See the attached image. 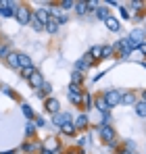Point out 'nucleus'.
I'll return each mask as SVG.
<instances>
[{"label":"nucleus","mask_w":146,"mask_h":154,"mask_svg":"<svg viewBox=\"0 0 146 154\" xmlns=\"http://www.w3.org/2000/svg\"><path fill=\"white\" fill-rule=\"evenodd\" d=\"M36 71H38V69H36V67L31 65V67H27V69H21V75H23L25 79H29V77H31L33 73H36Z\"/></svg>","instance_id":"nucleus-30"},{"label":"nucleus","mask_w":146,"mask_h":154,"mask_svg":"<svg viewBox=\"0 0 146 154\" xmlns=\"http://www.w3.org/2000/svg\"><path fill=\"white\" fill-rule=\"evenodd\" d=\"M33 133H36V125L27 121V125H25V135H27V137H33Z\"/></svg>","instance_id":"nucleus-32"},{"label":"nucleus","mask_w":146,"mask_h":154,"mask_svg":"<svg viewBox=\"0 0 146 154\" xmlns=\"http://www.w3.org/2000/svg\"><path fill=\"white\" fill-rule=\"evenodd\" d=\"M104 25L109 27L111 31H119V29H121V25H119V21H117L115 17H109V19L104 21Z\"/></svg>","instance_id":"nucleus-20"},{"label":"nucleus","mask_w":146,"mask_h":154,"mask_svg":"<svg viewBox=\"0 0 146 154\" xmlns=\"http://www.w3.org/2000/svg\"><path fill=\"white\" fill-rule=\"evenodd\" d=\"M0 154H15V150H6V152H0Z\"/></svg>","instance_id":"nucleus-46"},{"label":"nucleus","mask_w":146,"mask_h":154,"mask_svg":"<svg viewBox=\"0 0 146 154\" xmlns=\"http://www.w3.org/2000/svg\"><path fill=\"white\" fill-rule=\"evenodd\" d=\"M17 2H8V0H4L2 4H0V15L2 17H15V11H17Z\"/></svg>","instance_id":"nucleus-5"},{"label":"nucleus","mask_w":146,"mask_h":154,"mask_svg":"<svg viewBox=\"0 0 146 154\" xmlns=\"http://www.w3.org/2000/svg\"><path fill=\"white\" fill-rule=\"evenodd\" d=\"M81 108L84 110H90L92 108V94L90 92H84L81 94Z\"/></svg>","instance_id":"nucleus-16"},{"label":"nucleus","mask_w":146,"mask_h":154,"mask_svg":"<svg viewBox=\"0 0 146 154\" xmlns=\"http://www.w3.org/2000/svg\"><path fill=\"white\" fill-rule=\"evenodd\" d=\"M81 81H84V73H79V71H75V69H73V73H71V83H77V85H79Z\"/></svg>","instance_id":"nucleus-28"},{"label":"nucleus","mask_w":146,"mask_h":154,"mask_svg":"<svg viewBox=\"0 0 146 154\" xmlns=\"http://www.w3.org/2000/svg\"><path fill=\"white\" fill-rule=\"evenodd\" d=\"M119 154H134V152H132V150H125V148H123V150H121Z\"/></svg>","instance_id":"nucleus-44"},{"label":"nucleus","mask_w":146,"mask_h":154,"mask_svg":"<svg viewBox=\"0 0 146 154\" xmlns=\"http://www.w3.org/2000/svg\"><path fill=\"white\" fill-rule=\"evenodd\" d=\"M33 63H31V58L27 56V54H19V71L21 69H27V67H31Z\"/></svg>","instance_id":"nucleus-21"},{"label":"nucleus","mask_w":146,"mask_h":154,"mask_svg":"<svg viewBox=\"0 0 146 154\" xmlns=\"http://www.w3.org/2000/svg\"><path fill=\"white\" fill-rule=\"evenodd\" d=\"M44 108L48 110L50 115H56L59 108H61V102H59L56 98H46V100H44Z\"/></svg>","instance_id":"nucleus-7"},{"label":"nucleus","mask_w":146,"mask_h":154,"mask_svg":"<svg viewBox=\"0 0 146 154\" xmlns=\"http://www.w3.org/2000/svg\"><path fill=\"white\" fill-rule=\"evenodd\" d=\"M21 110H23V117L27 119V121H33V119H36V112H33V108H31V106H29L27 102L21 104Z\"/></svg>","instance_id":"nucleus-15"},{"label":"nucleus","mask_w":146,"mask_h":154,"mask_svg":"<svg viewBox=\"0 0 146 154\" xmlns=\"http://www.w3.org/2000/svg\"><path fill=\"white\" fill-rule=\"evenodd\" d=\"M136 115L138 117H146V102H136Z\"/></svg>","instance_id":"nucleus-26"},{"label":"nucleus","mask_w":146,"mask_h":154,"mask_svg":"<svg viewBox=\"0 0 146 154\" xmlns=\"http://www.w3.org/2000/svg\"><path fill=\"white\" fill-rule=\"evenodd\" d=\"M38 148H42V146H38V144H33V142H25L23 146H21L23 152H33V150H38Z\"/></svg>","instance_id":"nucleus-25"},{"label":"nucleus","mask_w":146,"mask_h":154,"mask_svg":"<svg viewBox=\"0 0 146 154\" xmlns=\"http://www.w3.org/2000/svg\"><path fill=\"white\" fill-rule=\"evenodd\" d=\"M94 15H96L98 19H102V21H106V19L111 17V11H109L106 6H98L96 11H94Z\"/></svg>","instance_id":"nucleus-17"},{"label":"nucleus","mask_w":146,"mask_h":154,"mask_svg":"<svg viewBox=\"0 0 146 154\" xmlns=\"http://www.w3.org/2000/svg\"><path fill=\"white\" fill-rule=\"evenodd\" d=\"M138 50H140V52H142V54H144V56H146V42H144V44H142V46H140V48H138Z\"/></svg>","instance_id":"nucleus-43"},{"label":"nucleus","mask_w":146,"mask_h":154,"mask_svg":"<svg viewBox=\"0 0 146 154\" xmlns=\"http://www.w3.org/2000/svg\"><path fill=\"white\" fill-rule=\"evenodd\" d=\"M119 8V15H121V19H129V11L125 8V6H117Z\"/></svg>","instance_id":"nucleus-37"},{"label":"nucleus","mask_w":146,"mask_h":154,"mask_svg":"<svg viewBox=\"0 0 146 154\" xmlns=\"http://www.w3.org/2000/svg\"><path fill=\"white\" fill-rule=\"evenodd\" d=\"M44 150H48V152H52V154H56L59 150H61V144H59V140L56 137H48L46 142H44V146H42Z\"/></svg>","instance_id":"nucleus-8"},{"label":"nucleus","mask_w":146,"mask_h":154,"mask_svg":"<svg viewBox=\"0 0 146 154\" xmlns=\"http://www.w3.org/2000/svg\"><path fill=\"white\" fill-rule=\"evenodd\" d=\"M73 6H75V2H73V0H63V2L59 4V8H61V11H69V8H73Z\"/></svg>","instance_id":"nucleus-31"},{"label":"nucleus","mask_w":146,"mask_h":154,"mask_svg":"<svg viewBox=\"0 0 146 154\" xmlns=\"http://www.w3.org/2000/svg\"><path fill=\"white\" fill-rule=\"evenodd\" d=\"M33 17H36L42 25H46V23L50 21V13H48V8H44V6H42V8H38V11L33 13Z\"/></svg>","instance_id":"nucleus-11"},{"label":"nucleus","mask_w":146,"mask_h":154,"mask_svg":"<svg viewBox=\"0 0 146 154\" xmlns=\"http://www.w3.org/2000/svg\"><path fill=\"white\" fill-rule=\"evenodd\" d=\"M44 29H46L48 33H56V31H59V21H56V19H50L48 23L44 25Z\"/></svg>","instance_id":"nucleus-22"},{"label":"nucleus","mask_w":146,"mask_h":154,"mask_svg":"<svg viewBox=\"0 0 146 154\" xmlns=\"http://www.w3.org/2000/svg\"><path fill=\"white\" fill-rule=\"evenodd\" d=\"M61 133H63V135H67V137H73V135L77 133V129L73 127V123H67V125H63V127H61Z\"/></svg>","instance_id":"nucleus-19"},{"label":"nucleus","mask_w":146,"mask_h":154,"mask_svg":"<svg viewBox=\"0 0 146 154\" xmlns=\"http://www.w3.org/2000/svg\"><path fill=\"white\" fill-rule=\"evenodd\" d=\"M73 8L77 11V15H86V13H88V4H86V2H75Z\"/></svg>","instance_id":"nucleus-27"},{"label":"nucleus","mask_w":146,"mask_h":154,"mask_svg":"<svg viewBox=\"0 0 146 154\" xmlns=\"http://www.w3.org/2000/svg\"><path fill=\"white\" fill-rule=\"evenodd\" d=\"M67 123H73V117L69 112H56V115H52V125H56L59 129L63 127V125H67Z\"/></svg>","instance_id":"nucleus-4"},{"label":"nucleus","mask_w":146,"mask_h":154,"mask_svg":"<svg viewBox=\"0 0 146 154\" xmlns=\"http://www.w3.org/2000/svg\"><path fill=\"white\" fill-rule=\"evenodd\" d=\"M102 98H104V102L109 104V108H113V106L121 104V92L119 90H104Z\"/></svg>","instance_id":"nucleus-2"},{"label":"nucleus","mask_w":146,"mask_h":154,"mask_svg":"<svg viewBox=\"0 0 146 154\" xmlns=\"http://www.w3.org/2000/svg\"><path fill=\"white\" fill-rule=\"evenodd\" d=\"M88 54L92 56V60H102V46H92Z\"/></svg>","instance_id":"nucleus-18"},{"label":"nucleus","mask_w":146,"mask_h":154,"mask_svg":"<svg viewBox=\"0 0 146 154\" xmlns=\"http://www.w3.org/2000/svg\"><path fill=\"white\" fill-rule=\"evenodd\" d=\"M69 102L73 106H81V94H69Z\"/></svg>","instance_id":"nucleus-29"},{"label":"nucleus","mask_w":146,"mask_h":154,"mask_svg":"<svg viewBox=\"0 0 146 154\" xmlns=\"http://www.w3.org/2000/svg\"><path fill=\"white\" fill-rule=\"evenodd\" d=\"M92 63H94V60H92V56H90V54H86V56L77 58V63H75V71L84 73V71H88V69H90V65H92Z\"/></svg>","instance_id":"nucleus-6"},{"label":"nucleus","mask_w":146,"mask_h":154,"mask_svg":"<svg viewBox=\"0 0 146 154\" xmlns=\"http://www.w3.org/2000/svg\"><path fill=\"white\" fill-rule=\"evenodd\" d=\"M109 56H113V46H102V60Z\"/></svg>","instance_id":"nucleus-35"},{"label":"nucleus","mask_w":146,"mask_h":154,"mask_svg":"<svg viewBox=\"0 0 146 154\" xmlns=\"http://www.w3.org/2000/svg\"><path fill=\"white\" fill-rule=\"evenodd\" d=\"M31 15H33V13H31L25 4H19V6H17V11H15V19L19 21V25H29Z\"/></svg>","instance_id":"nucleus-1"},{"label":"nucleus","mask_w":146,"mask_h":154,"mask_svg":"<svg viewBox=\"0 0 146 154\" xmlns=\"http://www.w3.org/2000/svg\"><path fill=\"white\" fill-rule=\"evenodd\" d=\"M69 94H84V90L77 83H69Z\"/></svg>","instance_id":"nucleus-34"},{"label":"nucleus","mask_w":146,"mask_h":154,"mask_svg":"<svg viewBox=\"0 0 146 154\" xmlns=\"http://www.w3.org/2000/svg\"><path fill=\"white\" fill-rule=\"evenodd\" d=\"M11 54V44L8 42H0V58H6Z\"/></svg>","instance_id":"nucleus-24"},{"label":"nucleus","mask_w":146,"mask_h":154,"mask_svg":"<svg viewBox=\"0 0 146 154\" xmlns=\"http://www.w3.org/2000/svg\"><path fill=\"white\" fill-rule=\"evenodd\" d=\"M129 6H132V8H136V11H140V8L144 6V2H140V0H134V2H129Z\"/></svg>","instance_id":"nucleus-39"},{"label":"nucleus","mask_w":146,"mask_h":154,"mask_svg":"<svg viewBox=\"0 0 146 154\" xmlns=\"http://www.w3.org/2000/svg\"><path fill=\"white\" fill-rule=\"evenodd\" d=\"M40 154H52V152H48V150H44V148H42V152Z\"/></svg>","instance_id":"nucleus-47"},{"label":"nucleus","mask_w":146,"mask_h":154,"mask_svg":"<svg viewBox=\"0 0 146 154\" xmlns=\"http://www.w3.org/2000/svg\"><path fill=\"white\" fill-rule=\"evenodd\" d=\"M50 90H52V88H50V83H46V81H44V83H42V88H40V92H38V96H40L42 100H44V98H48Z\"/></svg>","instance_id":"nucleus-23"},{"label":"nucleus","mask_w":146,"mask_h":154,"mask_svg":"<svg viewBox=\"0 0 146 154\" xmlns=\"http://www.w3.org/2000/svg\"><path fill=\"white\" fill-rule=\"evenodd\" d=\"M86 4H88V11H92V13H94V11H96L98 6H100V4H98L96 0H88V2H86Z\"/></svg>","instance_id":"nucleus-36"},{"label":"nucleus","mask_w":146,"mask_h":154,"mask_svg":"<svg viewBox=\"0 0 146 154\" xmlns=\"http://www.w3.org/2000/svg\"><path fill=\"white\" fill-rule=\"evenodd\" d=\"M88 123H90V119H88L86 112H81V115H77V117L73 119V127H75V129H86V127H88Z\"/></svg>","instance_id":"nucleus-9"},{"label":"nucleus","mask_w":146,"mask_h":154,"mask_svg":"<svg viewBox=\"0 0 146 154\" xmlns=\"http://www.w3.org/2000/svg\"><path fill=\"white\" fill-rule=\"evenodd\" d=\"M98 133H100V140L104 144L115 142V129L111 127V125H98Z\"/></svg>","instance_id":"nucleus-3"},{"label":"nucleus","mask_w":146,"mask_h":154,"mask_svg":"<svg viewBox=\"0 0 146 154\" xmlns=\"http://www.w3.org/2000/svg\"><path fill=\"white\" fill-rule=\"evenodd\" d=\"M27 83H29L31 88H36V90H40V88H42V83H44V75H42L40 71H36L33 75H31L29 79H27Z\"/></svg>","instance_id":"nucleus-10"},{"label":"nucleus","mask_w":146,"mask_h":154,"mask_svg":"<svg viewBox=\"0 0 146 154\" xmlns=\"http://www.w3.org/2000/svg\"><path fill=\"white\" fill-rule=\"evenodd\" d=\"M86 142H88V140H86V137H79V140H77V146H84V144H86Z\"/></svg>","instance_id":"nucleus-42"},{"label":"nucleus","mask_w":146,"mask_h":154,"mask_svg":"<svg viewBox=\"0 0 146 154\" xmlns=\"http://www.w3.org/2000/svg\"><path fill=\"white\" fill-rule=\"evenodd\" d=\"M136 96H134V92H125V94H121V104H125V106H136Z\"/></svg>","instance_id":"nucleus-14"},{"label":"nucleus","mask_w":146,"mask_h":154,"mask_svg":"<svg viewBox=\"0 0 146 154\" xmlns=\"http://www.w3.org/2000/svg\"><path fill=\"white\" fill-rule=\"evenodd\" d=\"M142 102H146V90L142 92Z\"/></svg>","instance_id":"nucleus-45"},{"label":"nucleus","mask_w":146,"mask_h":154,"mask_svg":"<svg viewBox=\"0 0 146 154\" xmlns=\"http://www.w3.org/2000/svg\"><path fill=\"white\" fill-rule=\"evenodd\" d=\"M29 25L33 27L36 31H42V29H44V25H42V23H40V21H38V19H36L33 15H31V21H29Z\"/></svg>","instance_id":"nucleus-33"},{"label":"nucleus","mask_w":146,"mask_h":154,"mask_svg":"<svg viewBox=\"0 0 146 154\" xmlns=\"http://www.w3.org/2000/svg\"><path fill=\"white\" fill-rule=\"evenodd\" d=\"M6 63H8V67H11V69H17V71H19V52H13V50H11V54L6 56Z\"/></svg>","instance_id":"nucleus-13"},{"label":"nucleus","mask_w":146,"mask_h":154,"mask_svg":"<svg viewBox=\"0 0 146 154\" xmlns=\"http://www.w3.org/2000/svg\"><path fill=\"white\" fill-rule=\"evenodd\" d=\"M144 69H146V65H144Z\"/></svg>","instance_id":"nucleus-48"},{"label":"nucleus","mask_w":146,"mask_h":154,"mask_svg":"<svg viewBox=\"0 0 146 154\" xmlns=\"http://www.w3.org/2000/svg\"><path fill=\"white\" fill-rule=\"evenodd\" d=\"M94 106H96V108L100 110V112H102V115H109V112H111L109 104L104 102V98H102V96H96V98H94Z\"/></svg>","instance_id":"nucleus-12"},{"label":"nucleus","mask_w":146,"mask_h":154,"mask_svg":"<svg viewBox=\"0 0 146 154\" xmlns=\"http://www.w3.org/2000/svg\"><path fill=\"white\" fill-rule=\"evenodd\" d=\"M2 92H4L6 96H11V98H17V94H15V90H11L8 85H4V88H2Z\"/></svg>","instance_id":"nucleus-38"},{"label":"nucleus","mask_w":146,"mask_h":154,"mask_svg":"<svg viewBox=\"0 0 146 154\" xmlns=\"http://www.w3.org/2000/svg\"><path fill=\"white\" fill-rule=\"evenodd\" d=\"M33 123H36V127H44V125H46V121H44L42 117H38V115H36V119H33Z\"/></svg>","instance_id":"nucleus-40"},{"label":"nucleus","mask_w":146,"mask_h":154,"mask_svg":"<svg viewBox=\"0 0 146 154\" xmlns=\"http://www.w3.org/2000/svg\"><path fill=\"white\" fill-rule=\"evenodd\" d=\"M61 23H67V15H61V19H59V25Z\"/></svg>","instance_id":"nucleus-41"}]
</instances>
